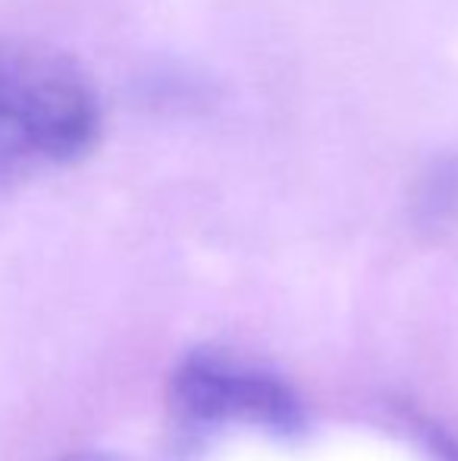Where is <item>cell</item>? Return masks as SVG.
<instances>
[{"label":"cell","mask_w":458,"mask_h":461,"mask_svg":"<svg viewBox=\"0 0 458 461\" xmlns=\"http://www.w3.org/2000/svg\"><path fill=\"white\" fill-rule=\"evenodd\" d=\"M411 217L421 230H443L458 220V154H440L418 176Z\"/></svg>","instance_id":"cell-3"},{"label":"cell","mask_w":458,"mask_h":461,"mask_svg":"<svg viewBox=\"0 0 458 461\" xmlns=\"http://www.w3.org/2000/svg\"><path fill=\"white\" fill-rule=\"evenodd\" d=\"M60 461H122L113 452H101V449H85V452H73V456L60 458Z\"/></svg>","instance_id":"cell-5"},{"label":"cell","mask_w":458,"mask_h":461,"mask_svg":"<svg viewBox=\"0 0 458 461\" xmlns=\"http://www.w3.org/2000/svg\"><path fill=\"white\" fill-rule=\"evenodd\" d=\"M104 104L73 54L31 38H0V192L92 158Z\"/></svg>","instance_id":"cell-1"},{"label":"cell","mask_w":458,"mask_h":461,"mask_svg":"<svg viewBox=\"0 0 458 461\" xmlns=\"http://www.w3.org/2000/svg\"><path fill=\"white\" fill-rule=\"evenodd\" d=\"M405 420H409V427H415V437L427 446L434 461H458V439L449 437L443 427L430 424L421 414H411V411H405Z\"/></svg>","instance_id":"cell-4"},{"label":"cell","mask_w":458,"mask_h":461,"mask_svg":"<svg viewBox=\"0 0 458 461\" xmlns=\"http://www.w3.org/2000/svg\"><path fill=\"white\" fill-rule=\"evenodd\" d=\"M170 408L185 424H248L276 437H299L308 424L286 380L220 352H192L176 367Z\"/></svg>","instance_id":"cell-2"}]
</instances>
